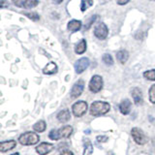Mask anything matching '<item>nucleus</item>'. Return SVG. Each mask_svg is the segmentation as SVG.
<instances>
[{
  "mask_svg": "<svg viewBox=\"0 0 155 155\" xmlns=\"http://www.w3.org/2000/svg\"><path fill=\"white\" fill-rule=\"evenodd\" d=\"M108 155H114V153L113 152H110V153H108Z\"/></svg>",
  "mask_w": 155,
  "mask_h": 155,
  "instance_id": "f704fd0d",
  "label": "nucleus"
},
{
  "mask_svg": "<svg viewBox=\"0 0 155 155\" xmlns=\"http://www.w3.org/2000/svg\"><path fill=\"white\" fill-rule=\"evenodd\" d=\"M46 128H47V124L44 120H39L38 122H36L33 125L34 131H36V132H39V133L44 132V131L46 130Z\"/></svg>",
  "mask_w": 155,
  "mask_h": 155,
  "instance_id": "aec40b11",
  "label": "nucleus"
},
{
  "mask_svg": "<svg viewBox=\"0 0 155 155\" xmlns=\"http://www.w3.org/2000/svg\"><path fill=\"white\" fill-rule=\"evenodd\" d=\"M129 1L130 0H116V3H117L118 5H125V4H127Z\"/></svg>",
  "mask_w": 155,
  "mask_h": 155,
  "instance_id": "c756f323",
  "label": "nucleus"
},
{
  "mask_svg": "<svg viewBox=\"0 0 155 155\" xmlns=\"http://www.w3.org/2000/svg\"><path fill=\"white\" fill-rule=\"evenodd\" d=\"M119 110H120V113L124 115L129 114L131 111V102L128 99H124L119 104Z\"/></svg>",
  "mask_w": 155,
  "mask_h": 155,
  "instance_id": "4468645a",
  "label": "nucleus"
},
{
  "mask_svg": "<svg viewBox=\"0 0 155 155\" xmlns=\"http://www.w3.org/2000/svg\"><path fill=\"white\" fill-rule=\"evenodd\" d=\"M96 140H97V142H99V143H107L109 138L107 137V136H98V137L96 138Z\"/></svg>",
  "mask_w": 155,
  "mask_h": 155,
  "instance_id": "c85d7f7f",
  "label": "nucleus"
},
{
  "mask_svg": "<svg viewBox=\"0 0 155 155\" xmlns=\"http://www.w3.org/2000/svg\"><path fill=\"white\" fill-rule=\"evenodd\" d=\"M12 2L18 8L32 9L39 4L38 0H12Z\"/></svg>",
  "mask_w": 155,
  "mask_h": 155,
  "instance_id": "0eeeda50",
  "label": "nucleus"
},
{
  "mask_svg": "<svg viewBox=\"0 0 155 155\" xmlns=\"http://www.w3.org/2000/svg\"><path fill=\"white\" fill-rule=\"evenodd\" d=\"M102 59H103V62L105 63V64L108 65V66H111L114 64L113 57H111V55L109 54V53H106V54H104L103 57H102Z\"/></svg>",
  "mask_w": 155,
  "mask_h": 155,
  "instance_id": "b1692460",
  "label": "nucleus"
},
{
  "mask_svg": "<svg viewBox=\"0 0 155 155\" xmlns=\"http://www.w3.org/2000/svg\"><path fill=\"white\" fill-rule=\"evenodd\" d=\"M143 77L147 80L149 81H155V70H149L143 73Z\"/></svg>",
  "mask_w": 155,
  "mask_h": 155,
  "instance_id": "393cba45",
  "label": "nucleus"
},
{
  "mask_svg": "<svg viewBox=\"0 0 155 155\" xmlns=\"http://www.w3.org/2000/svg\"><path fill=\"white\" fill-rule=\"evenodd\" d=\"M53 148H54L53 144H51L50 143H41L36 147V152L39 155H47L50 152H51Z\"/></svg>",
  "mask_w": 155,
  "mask_h": 155,
  "instance_id": "9d476101",
  "label": "nucleus"
},
{
  "mask_svg": "<svg viewBox=\"0 0 155 155\" xmlns=\"http://www.w3.org/2000/svg\"><path fill=\"white\" fill-rule=\"evenodd\" d=\"M97 18H98V16H93L92 18H89V21L85 24V29H89V27L91 26V24L95 21V19H96Z\"/></svg>",
  "mask_w": 155,
  "mask_h": 155,
  "instance_id": "cd10ccee",
  "label": "nucleus"
},
{
  "mask_svg": "<svg viewBox=\"0 0 155 155\" xmlns=\"http://www.w3.org/2000/svg\"><path fill=\"white\" fill-rule=\"evenodd\" d=\"M17 142L15 140H5V142L0 143V151L1 152H6L9 150H12L13 148L16 147Z\"/></svg>",
  "mask_w": 155,
  "mask_h": 155,
  "instance_id": "f8f14e48",
  "label": "nucleus"
},
{
  "mask_svg": "<svg viewBox=\"0 0 155 155\" xmlns=\"http://www.w3.org/2000/svg\"><path fill=\"white\" fill-rule=\"evenodd\" d=\"M87 103L84 101H78L72 106V111L76 117H81L87 111Z\"/></svg>",
  "mask_w": 155,
  "mask_h": 155,
  "instance_id": "7ed1b4c3",
  "label": "nucleus"
},
{
  "mask_svg": "<svg viewBox=\"0 0 155 155\" xmlns=\"http://www.w3.org/2000/svg\"><path fill=\"white\" fill-rule=\"evenodd\" d=\"M84 89V81L82 80L78 81L76 84L73 85L71 90V97L72 98H78L82 93V91Z\"/></svg>",
  "mask_w": 155,
  "mask_h": 155,
  "instance_id": "6e6552de",
  "label": "nucleus"
},
{
  "mask_svg": "<svg viewBox=\"0 0 155 155\" xmlns=\"http://www.w3.org/2000/svg\"><path fill=\"white\" fill-rule=\"evenodd\" d=\"M68 30L72 31V32H76L79 31L81 27V21H77V19H72L69 22H68Z\"/></svg>",
  "mask_w": 155,
  "mask_h": 155,
  "instance_id": "dca6fc26",
  "label": "nucleus"
},
{
  "mask_svg": "<svg viewBox=\"0 0 155 155\" xmlns=\"http://www.w3.org/2000/svg\"><path fill=\"white\" fill-rule=\"evenodd\" d=\"M54 1H55V3L59 4V3H61V2L63 1V0H54Z\"/></svg>",
  "mask_w": 155,
  "mask_h": 155,
  "instance_id": "473e14b6",
  "label": "nucleus"
},
{
  "mask_svg": "<svg viewBox=\"0 0 155 155\" xmlns=\"http://www.w3.org/2000/svg\"><path fill=\"white\" fill-rule=\"evenodd\" d=\"M151 1H155V0H151Z\"/></svg>",
  "mask_w": 155,
  "mask_h": 155,
  "instance_id": "c9c22d12",
  "label": "nucleus"
},
{
  "mask_svg": "<svg viewBox=\"0 0 155 155\" xmlns=\"http://www.w3.org/2000/svg\"><path fill=\"white\" fill-rule=\"evenodd\" d=\"M48 138L52 140H59V136H58V131L57 129H52L50 134H48Z\"/></svg>",
  "mask_w": 155,
  "mask_h": 155,
  "instance_id": "bb28decb",
  "label": "nucleus"
},
{
  "mask_svg": "<svg viewBox=\"0 0 155 155\" xmlns=\"http://www.w3.org/2000/svg\"><path fill=\"white\" fill-rule=\"evenodd\" d=\"M85 51H86V42L84 39H82V40H81L75 46V51L77 54H82Z\"/></svg>",
  "mask_w": 155,
  "mask_h": 155,
  "instance_id": "6ab92c4d",
  "label": "nucleus"
},
{
  "mask_svg": "<svg viewBox=\"0 0 155 155\" xmlns=\"http://www.w3.org/2000/svg\"><path fill=\"white\" fill-rule=\"evenodd\" d=\"M59 155H74V153L70 151V150H64V151H62Z\"/></svg>",
  "mask_w": 155,
  "mask_h": 155,
  "instance_id": "7c9ffc66",
  "label": "nucleus"
},
{
  "mask_svg": "<svg viewBox=\"0 0 155 155\" xmlns=\"http://www.w3.org/2000/svg\"><path fill=\"white\" fill-rule=\"evenodd\" d=\"M128 58H129V53L127 51L122 50L116 52V59L118 60L120 64H125V63L127 62Z\"/></svg>",
  "mask_w": 155,
  "mask_h": 155,
  "instance_id": "f3484780",
  "label": "nucleus"
},
{
  "mask_svg": "<svg viewBox=\"0 0 155 155\" xmlns=\"http://www.w3.org/2000/svg\"><path fill=\"white\" fill-rule=\"evenodd\" d=\"M131 135H132V138L136 143H138L140 145H143L147 143V138L143 132L142 129H140L138 127H134L131 130Z\"/></svg>",
  "mask_w": 155,
  "mask_h": 155,
  "instance_id": "20e7f679",
  "label": "nucleus"
},
{
  "mask_svg": "<svg viewBox=\"0 0 155 155\" xmlns=\"http://www.w3.org/2000/svg\"><path fill=\"white\" fill-rule=\"evenodd\" d=\"M39 140H40V137L38 134L34 132H25L19 136L18 142L22 145H33L36 144Z\"/></svg>",
  "mask_w": 155,
  "mask_h": 155,
  "instance_id": "f03ea898",
  "label": "nucleus"
},
{
  "mask_svg": "<svg viewBox=\"0 0 155 155\" xmlns=\"http://www.w3.org/2000/svg\"><path fill=\"white\" fill-rule=\"evenodd\" d=\"M89 59L87 57H82L75 63V71L77 74H81L89 66Z\"/></svg>",
  "mask_w": 155,
  "mask_h": 155,
  "instance_id": "1a4fd4ad",
  "label": "nucleus"
},
{
  "mask_svg": "<svg viewBox=\"0 0 155 155\" xmlns=\"http://www.w3.org/2000/svg\"><path fill=\"white\" fill-rule=\"evenodd\" d=\"M148 94H149V101L151 102L152 104H155V84H153L149 88Z\"/></svg>",
  "mask_w": 155,
  "mask_h": 155,
  "instance_id": "a878e982",
  "label": "nucleus"
},
{
  "mask_svg": "<svg viewBox=\"0 0 155 155\" xmlns=\"http://www.w3.org/2000/svg\"><path fill=\"white\" fill-rule=\"evenodd\" d=\"M56 117H57V120L61 123H65V122H67V121H69L71 118V114H70L69 110L65 109V110H60L59 113L57 114Z\"/></svg>",
  "mask_w": 155,
  "mask_h": 155,
  "instance_id": "2eb2a0df",
  "label": "nucleus"
},
{
  "mask_svg": "<svg viewBox=\"0 0 155 155\" xmlns=\"http://www.w3.org/2000/svg\"><path fill=\"white\" fill-rule=\"evenodd\" d=\"M89 90L93 93H97V92L101 91V89L103 88V79L101 76L95 75L91 78L90 82H89Z\"/></svg>",
  "mask_w": 155,
  "mask_h": 155,
  "instance_id": "39448f33",
  "label": "nucleus"
},
{
  "mask_svg": "<svg viewBox=\"0 0 155 155\" xmlns=\"http://www.w3.org/2000/svg\"><path fill=\"white\" fill-rule=\"evenodd\" d=\"M57 131H58V136H59V139H61V138L67 139L72 135L73 127L70 125H65V126H63L62 128L58 129Z\"/></svg>",
  "mask_w": 155,
  "mask_h": 155,
  "instance_id": "ddd939ff",
  "label": "nucleus"
},
{
  "mask_svg": "<svg viewBox=\"0 0 155 155\" xmlns=\"http://www.w3.org/2000/svg\"><path fill=\"white\" fill-rule=\"evenodd\" d=\"M22 14L24 16H26L28 18H30L31 21H37L40 19V16L36 13V12H22Z\"/></svg>",
  "mask_w": 155,
  "mask_h": 155,
  "instance_id": "5701e85b",
  "label": "nucleus"
},
{
  "mask_svg": "<svg viewBox=\"0 0 155 155\" xmlns=\"http://www.w3.org/2000/svg\"><path fill=\"white\" fill-rule=\"evenodd\" d=\"M6 6H8V2L6 0H1V8H5Z\"/></svg>",
  "mask_w": 155,
  "mask_h": 155,
  "instance_id": "2f4dec72",
  "label": "nucleus"
},
{
  "mask_svg": "<svg viewBox=\"0 0 155 155\" xmlns=\"http://www.w3.org/2000/svg\"><path fill=\"white\" fill-rule=\"evenodd\" d=\"M92 153H93V145H92L90 140H86L85 142H84V155H92Z\"/></svg>",
  "mask_w": 155,
  "mask_h": 155,
  "instance_id": "412c9836",
  "label": "nucleus"
},
{
  "mask_svg": "<svg viewBox=\"0 0 155 155\" xmlns=\"http://www.w3.org/2000/svg\"><path fill=\"white\" fill-rule=\"evenodd\" d=\"M131 95H132L134 103L137 106H140L143 104V93H142V90H140L139 87H134L132 91H131Z\"/></svg>",
  "mask_w": 155,
  "mask_h": 155,
  "instance_id": "9b49d317",
  "label": "nucleus"
},
{
  "mask_svg": "<svg viewBox=\"0 0 155 155\" xmlns=\"http://www.w3.org/2000/svg\"><path fill=\"white\" fill-rule=\"evenodd\" d=\"M110 110V106L109 103L103 101H95L90 106V114L93 116H99L106 114Z\"/></svg>",
  "mask_w": 155,
  "mask_h": 155,
  "instance_id": "f257e3e1",
  "label": "nucleus"
},
{
  "mask_svg": "<svg viewBox=\"0 0 155 155\" xmlns=\"http://www.w3.org/2000/svg\"><path fill=\"white\" fill-rule=\"evenodd\" d=\"M93 5V0H81V11L85 12L89 7H91Z\"/></svg>",
  "mask_w": 155,
  "mask_h": 155,
  "instance_id": "4be33fe9",
  "label": "nucleus"
},
{
  "mask_svg": "<svg viewBox=\"0 0 155 155\" xmlns=\"http://www.w3.org/2000/svg\"><path fill=\"white\" fill-rule=\"evenodd\" d=\"M57 72V66L55 63L50 62L43 69V73L46 75H53Z\"/></svg>",
  "mask_w": 155,
  "mask_h": 155,
  "instance_id": "a211bd4d",
  "label": "nucleus"
},
{
  "mask_svg": "<svg viewBox=\"0 0 155 155\" xmlns=\"http://www.w3.org/2000/svg\"><path fill=\"white\" fill-rule=\"evenodd\" d=\"M11 155H19V154H18V153L17 152V153H13V154H11Z\"/></svg>",
  "mask_w": 155,
  "mask_h": 155,
  "instance_id": "72a5a7b5",
  "label": "nucleus"
},
{
  "mask_svg": "<svg viewBox=\"0 0 155 155\" xmlns=\"http://www.w3.org/2000/svg\"><path fill=\"white\" fill-rule=\"evenodd\" d=\"M108 34H109V29L105 23L101 22L98 25L95 26L94 35L97 39H99V40H105L107 36H108Z\"/></svg>",
  "mask_w": 155,
  "mask_h": 155,
  "instance_id": "423d86ee",
  "label": "nucleus"
}]
</instances>
